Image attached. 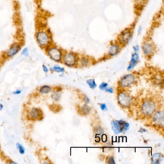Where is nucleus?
I'll use <instances>...</instances> for the list:
<instances>
[{"mask_svg": "<svg viewBox=\"0 0 164 164\" xmlns=\"http://www.w3.org/2000/svg\"><path fill=\"white\" fill-rule=\"evenodd\" d=\"M117 99L118 103L123 108L128 107L132 103L131 95L124 91L120 92L117 95Z\"/></svg>", "mask_w": 164, "mask_h": 164, "instance_id": "obj_8", "label": "nucleus"}, {"mask_svg": "<svg viewBox=\"0 0 164 164\" xmlns=\"http://www.w3.org/2000/svg\"><path fill=\"white\" fill-rule=\"evenodd\" d=\"M42 69L43 70L45 73H47L49 72V70H48V67H47V66H46L45 65H43L42 66Z\"/></svg>", "mask_w": 164, "mask_h": 164, "instance_id": "obj_30", "label": "nucleus"}, {"mask_svg": "<svg viewBox=\"0 0 164 164\" xmlns=\"http://www.w3.org/2000/svg\"><path fill=\"white\" fill-rule=\"evenodd\" d=\"M9 163L10 164H17V163H16V162H13V161H11V162H10Z\"/></svg>", "mask_w": 164, "mask_h": 164, "instance_id": "obj_35", "label": "nucleus"}, {"mask_svg": "<svg viewBox=\"0 0 164 164\" xmlns=\"http://www.w3.org/2000/svg\"><path fill=\"white\" fill-rule=\"evenodd\" d=\"M105 90H106V91H107V92H109V93H110V94H113V93H114V89H113V88L112 87H107V88L105 89Z\"/></svg>", "mask_w": 164, "mask_h": 164, "instance_id": "obj_28", "label": "nucleus"}, {"mask_svg": "<svg viewBox=\"0 0 164 164\" xmlns=\"http://www.w3.org/2000/svg\"><path fill=\"white\" fill-rule=\"evenodd\" d=\"M79 55L72 51H64L61 62L68 67H76L78 65Z\"/></svg>", "mask_w": 164, "mask_h": 164, "instance_id": "obj_4", "label": "nucleus"}, {"mask_svg": "<svg viewBox=\"0 0 164 164\" xmlns=\"http://www.w3.org/2000/svg\"><path fill=\"white\" fill-rule=\"evenodd\" d=\"M79 111H80V114L82 115H87L90 113V111H91V108L89 107V106H88L87 104H85L83 105L82 107H80Z\"/></svg>", "mask_w": 164, "mask_h": 164, "instance_id": "obj_17", "label": "nucleus"}, {"mask_svg": "<svg viewBox=\"0 0 164 164\" xmlns=\"http://www.w3.org/2000/svg\"><path fill=\"white\" fill-rule=\"evenodd\" d=\"M35 38L39 46L43 49H45L54 43L52 34L47 29H38L35 34Z\"/></svg>", "mask_w": 164, "mask_h": 164, "instance_id": "obj_1", "label": "nucleus"}, {"mask_svg": "<svg viewBox=\"0 0 164 164\" xmlns=\"http://www.w3.org/2000/svg\"><path fill=\"white\" fill-rule=\"evenodd\" d=\"M140 61V55L139 53H133L131 55V60L127 68L128 70H132L138 64Z\"/></svg>", "mask_w": 164, "mask_h": 164, "instance_id": "obj_13", "label": "nucleus"}, {"mask_svg": "<svg viewBox=\"0 0 164 164\" xmlns=\"http://www.w3.org/2000/svg\"><path fill=\"white\" fill-rule=\"evenodd\" d=\"M50 70L52 71H54L57 73H63L65 70V68L58 65H55L53 66V67H51Z\"/></svg>", "mask_w": 164, "mask_h": 164, "instance_id": "obj_18", "label": "nucleus"}, {"mask_svg": "<svg viewBox=\"0 0 164 164\" xmlns=\"http://www.w3.org/2000/svg\"><path fill=\"white\" fill-rule=\"evenodd\" d=\"M143 26H138V29H137V34H138V35H141V34L142 33V32H143Z\"/></svg>", "mask_w": 164, "mask_h": 164, "instance_id": "obj_27", "label": "nucleus"}, {"mask_svg": "<svg viewBox=\"0 0 164 164\" xmlns=\"http://www.w3.org/2000/svg\"><path fill=\"white\" fill-rule=\"evenodd\" d=\"M42 110L37 108H33L29 112V116L32 120H39L40 118L42 119Z\"/></svg>", "mask_w": 164, "mask_h": 164, "instance_id": "obj_15", "label": "nucleus"}, {"mask_svg": "<svg viewBox=\"0 0 164 164\" xmlns=\"http://www.w3.org/2000/svg\"><path fill=\"white\" fill-rule=\"evenodd\" d=\"M108 84L106 82H102L99 86V88L102 91L105 90V89L107 87Z\"/></svg>", "mask_w": 164, "mask_h": 164, "instance_id": "obj_25", "label": "nucleus"}, {"mask_svg": "<svg viewBox=\"0 0 164 164\" xmlns=\"http://www.w3.org/2000/svg\"><path fill=\"white\" fill-rule=\"evenodd\" d=\"M83 101H84L86 104H89V102H90V99H89V98H88L87 96H85V97L83 98Z\"/></svg>", "mask_w": 164, "mask_h": 164, "instance_id": "obj_31", "label": "nucleus"}, {"mask_svg": "<svg viewBox=\"0 0 164 164\" xmlns=\"http://www.w3.org/2000/svg\"><path fill=\"white\" fill-rule=\"evenodd\" d=\"M2 108H3V106H2V104H0V111L2 110Z\"/></svg>", "mask_w": 164, "mask_h": 164, "instance_id": "obj_34", "label": "nucleus"}, {"mask_svg": "<svg viewBox=\"0 0 164 164\" xmlns=\"http://www.w3.org/2000/svg\"><path fill=\"white\" fill-rule=\"evenodd\" d=\"M107 164H115V160H114V157L112 156H109L108 158H107Z\"/></svg>", "mask_w": 164, "mask_h": 164, "instance_id": "obj_26", "label": "nucleus"}, {"mask_svg": "<svg viewBox=\"0 0 164 164\" xmlns=\"http://www.w3.org/2000/svg\"><path fill=\"white\" fill-rule=\"evenodd\" d=\"M164 159V156L161 153H155L153 155L151 158L152 163L155 164H159L162 162Z\"/></svg>", "mask_w": 164, "mask_h": 164, "instance_id": "obj_16", "label": "nucleus"}, {"mask_svg": "<svg viewBox=\"0 0 164 164\" xmlns=\"http://www.w3.org/2000/svg\"><path fill=\"white\" fill-rule=\"evenodd\" d=\"M21 55L23 56L28 57L29 55V48L28 47H25L21 50Z\"/></svg>", "mask_w": 164, "mask_h": 164, "instance_id": "obj_23", "label": "nucleus"}, {"mask_svg": "<svg viewBox=\"0 0 164 164\" xmlns=\"http://www.w3.org/2000/svg\"><path fill=\"white\" fill-rule=\"evenodd\" d=\"M86 82L91 89H94L97 87V84L95 82L94 79H88Z\"/></svg>", "mask_w": 164, "mask_h": 164, "instance_id": "obj_20", "label": "nucleus"}, {"mask_svg": "<svg viewBox=\"0 0 164 164\" xmlns=\"http://www.w3.org/2000/svg\"><path fill=\"white\" fill-rule=\"evenodd\" d=\"M133 53H139L141 50V46L139 45H135L132 47Z\"/></svg>", "mask_w": 164, "mask_h": 164, "instance_id": "obj_24", "label": "nucleus"}, {"mask_svg": "<svg viewBox=\"0 0 164 164\" xmlns=\"http://www.w3.org/2000/svg\"><path fill=\"white\" fill-rule=\"evenodd\" d=\"M111 125L112 129L115 134H119L126 132L128 130L129 127L128 123L122 120H113L112 121Z\"/></svg>", "mask_w": 164, "mask_h": 164, "instance_id": "obj_7", "label": "nucleus"}, {"mask_svg": "<svg viewBox=\"0 0 164 164\" xmlns=\"http://www.w3.org/2000/svg\"><path fill=\"white\" fill-rule=\"evenodd\" d=\"M16 146H17V150L19 151V153L22 154V155H23V154L25 153V149L20 144L17 143L16 144Z\"/></svg>", "mask_w": 164, "mask_h": 164, "instance_id": "obj_21", "label": "nucleus"}, {"mask_svg": "<svg viewBox=\"0 0 164 164\" xmlns=\"http://www.w3.org/2000/svg\"><path fill=\"white\" fill-rule=\"evenodd\" d=\"M22 91L21 90H17L16 91H14V92H13V94L14 95L19 94L21 93Z\"/></svg>", "mask_w": 164, "mask_h": 164, "instance_id": "obj_32", "label": "nucleus"}, {"mask_svg": "<svg viewBox=\"0 0 164 164\" xmlns=\"http://www.w3.org/2000/svg\"><path fill=\"white\" fill-rule=\"evenodd\" d=\"M135 80V77L134 75H126L121 78L119 82V85L121 88L128 87L133 84Z\"/></svg>", "mask_w": 164, "mask_h": 164, "instance_id": "obj_11", "label": "nucleus"}, {"mask_svg": "<svg viewBox=\"0 0 164 164\" xmlns=\"http://www.w3.org/2000/svg\"><path fill=\"white\" fill-rule=\"evenodd\" d=\"M22 45L21 42H17L12 43L6 51L5 56L7 58H12L16 56L21 50Z\"/></svg>", "mask_w": 164, "mask_h": 164, "instance_id": "obj_9", "label": "nucleus"}, {"mask_svg": "<svg viewBox=\"0 0 164 164\" xmlns=\"http://www.w3.org/2000/svg\"><path fill=\"white\" fill-rule=\"evenodd\" d=\"M142 53L144 56L147 58H151L156 52V47L152 41L146 40L144 41L141 46Z\"/></svg>", "mask_w": 164, "mask_h": 164, "instance_id": "obj_6", "label": "nucleus"}, {"mask_svg": "<svg viewBox=\"0 0 164 164\" xmlns=\"http://www.w3.org/2000/svg\"><path fill=\"white\" fill-rule=\"evenodd\" d=\"M92 63V59L89 56H79V59L78 61V66L81 67H87L91 65Z\"/></svg>", "mask_w": 164, "mask_h": 164, "instance_id": "obj_14", "label": "nucleus"}, {"mask_svg": "<svg viewBox=\"0 0 164 164\" xmlns=\"http://www.w3.org/2000/svg\"><path fill=\"white\" fill-rule=\"evenodd\" d=\"M156 103L153 99L147 98L143 101L141 104V111L144 116H150L153 115L156 110Z\"/></svg>", "mask_w": 164, "mask_h": 164, "instance_id": "obj_3", "label": "nucleus"}, {"mask_svg": "<svg viewBox=\"0 0 164 164\" xmlns=\"http://www.w3.org/2000/svg\"><path fill=\"white\" fill-rule=\"evenodd\" d=\"M61 94H59L58 92H54V94H53L52 95V98L54 101H58L61 98Z\"/></svg>", "mask_w": 164, "mask_h": 164, "instance_id": "obj_22", "label": "nucleus"}, {"mask_svg": "<svg viewBox=\"0 0 164 164\" xmlns=\"http://www.w3.org/2000/svg\"><path fill=\"white\" fill-rule=\"evenodd\" d=\"M152 122L155 126L163 128L164 122V113L163 110L159 111L153 114Z\"/></svg>", "mask_w": 164, "mask_h": 164, "instance_id": "obj_12", "label": "nucleus"}, {"mask_svg": "<svg viewBox=\"0 0 164 164\" xmlns=\"http://www.w3.org/2000/svg\"><path fill=\"white\" fill-rule=\"evenodd\" d=\"M133 37V29L131 28H127L120 33L117 36L116 41L122 47H123L132 42Z\"/></svg>", "mask_w": 164, "mask_h": 164, "instance_id": "obj_5", "label": "nucleus"}, {"mask_svg": "<svg viewBox=\"0 0 164 164\" xmlns=\"http://www.w3.org/2000/svg\"><path fill=\"white\" fill-rule=\"evenodd\" d=\"M100 106V108L102 110H103V111L107 110V107L105 104H101Z\"/></svg>", "mask_w": 164, "mask_h": 164, "instance_id": "obj_29", "label": "nucleus"}, {"mask_svg": "<svg viewBox=\"0 0 164 164\" xmlns=\"http://www.w3.org/2000/svg\"><path fill=\"white\" fill-rule=\"evenodd\" d=\"M139 132H140L141 133H144V132H147V131H146L145 128H141V129L139 130Z\"/></svg>", "mask_w": 164, "mask_h": 164, "instance_id": "obj_33", "label": "nucleus"}, {"mask_svg": "<svg viewBox=\"0 0 164 164\" xmlns=\"http://www.w3.org/2000/svg\"><path fill=\"white\" fill-rule=\"evenodd\" d=\"M122 48V46L116 41L111 42L108 47L107 56L109 57L116 56L121 52Z\"/></svg>", "mask_w": 164, "mask_h": 164, "instance_id": "obj_10", "label": "nucleus"}, {"mask_svg": "<svg viewBox=\"0 0 164 164\" xmlns=\"http://www.w3.org/2000/svg\"><path fill=\"white\" fill-rule=\"evenodd\" d=\"M45 50L51 60L55 62H61L64 53V51L62 48L53 43L49 47L46 48Z\"/></svg>", "mask_w": 164, "mask_h": 164, "instance_id": "obj_2", "label": "nucleus"}, {"mask_svg": "<svg viewBox=\"0 0 164 164\" xmlns=\"http://www.w3.org/2000/svg\"><path fill=\"white\" fill-rule=\"evenodd\" d=\"M51 90H52V89H51L50 87L47 86V85H45V86H43L42 87L40 88L39 91H40L41 94H47L50 92Z\"/></svg>", "mask_w": 164, "mask_h": 164, "instance_id": "obj_19", "label": "nucleus"}]
</instances>
